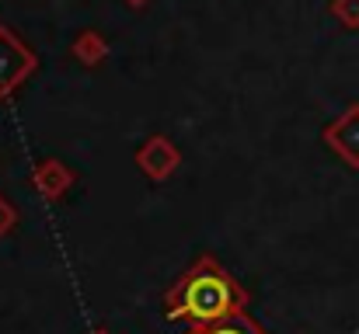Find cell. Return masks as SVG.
<instances>
[{
    "label": "cell",
    "instance_id": "7a4b0ae2",
    "mask_svg": "<svg viewBox=\"0 0 359 334\" xmlns=\"http://www.w3.org/2000/svg\"><path fill=\"white\" fill-rule=\"evenodd\" d=\"M28 70H32L28 49H25L7 28H0V95L14 91V84H18Z\"/></svg>",
    "mask_w": 359,
    "mask_h": 334
},
{
    "label": "cell",
    "instance_id": "6da1fadb",
    "mask_svg": "<svg viewBox=\"0 0 359 334\" xmlns=\"http://www.w3.org/2000/svg\"><path fill=\"white\" fill-rule=\"evenodd\" d=\"M238 282L217 265V261H199L189 268L168 293V317L171 321H192V324H217L224 317H234L241 307Z\"/></svg>",
    "mask_w": 359,
    "mask_h": 334
},
{
    "label": "cell",
    "instance_id": "277c9868",
    "mask_svg": "<svg viewBox=\"0 0 359 334\" xmlns=\"http://www.w3.org/2000/svg\"><path fill=\"white\" fill-rule=\"evenodd\" d=\"M77 49L84 53L81 60H88V63H95V60H98V53H102V42H98V39H84V42H81Z\"/></svg>",
    "mask_w": 359,
    "mask_h": 334
},
{
    "label": "cell",
    "instance_id": "5b68a950",
    "mask_svg": "<svg viewBox=\"0 0 359 334\" xmlns=\"http://www.w3.org/2000/svg\"><path fill=\"white\" fill-rule=\"evenodd\" d=\"M129 4H143V0H129Z\"/></svg>",
    "mask_w": 359,
    "mask_h": 334
},
{
    "label": "cell",
    "instance_id": "3957f363",
    "mask_svg": "<svg viewBox=\"0 0 359 334\" xmlns=\"http://www.w3.org/2000/svg\"><path fill=\"white\" fill-rule=\"evenodd\" d=\"M189 334H265L251 317H244V314H234V317H224V321H217V324H203V328H196V331Z\"/></svg>",
    "mask_w": 359,
    "mask_h": 334
}]
</instances>
